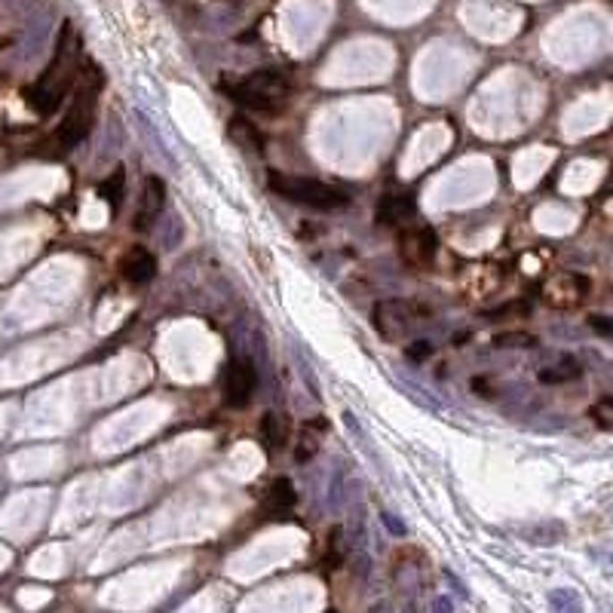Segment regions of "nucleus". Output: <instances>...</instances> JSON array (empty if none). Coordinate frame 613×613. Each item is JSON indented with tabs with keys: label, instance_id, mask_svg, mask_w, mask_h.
Here are the masks:
<instances>
[{
	"label": "nucleus",
	"instance_id": "nucleus-16",
	"mask_svg": "<svg viewBox=\"0 0 613 613\" xmlns=\"http://www.w3.org/2000/svg\"><path fill=\"white\" fill-rule=\"evenodd\" d=\"M549 601H552L555 613H583V601L574 589H555L549 595Z\"/></svg>",
	"mask_w": 613,
	"mask_h": 613
},
{
	"label": "nucleus",
	"instance_id": "nucleus-21",
	"mask_svg": "<svg viewBox=\"0 0 613 613\" xmlns=\"http://www.w3.org/2000/svg\"><path fill=\"white\" fill-rule=\"evenodd\" d=\"M430 353H432V344H427V341L408 344V356L411 359H423V356H430Z\"/></svg>",
	"mask_w": 613,
	"mask_h": 613
},
{
	"label": "nucleus",
	"instance_id": "nucleus-23",
	"mask_svg": "<svg viewBox=\"0 0 613 613\" xmlns=\"http://www.w3.org/2000/svg\"><path fill=\"white\" fill-rule=\"evenodd\" d=\"M589 322H592V326H595L598 331H608V335L613 331V319H598V316H592Z\"/></svg>",
	"mask_w": 613,
	"mask_h": 613
},
{
	"label": "nucleus",
	"instance_id": "nucleus-26",
	"mask_svg": "<svg viewBox=\"0 0 613 613\" xmlns=\"http://www.w3.org/2000/svg\"><path fill=\"white\" fill-rule=\"evenodd\" d=\"M328 613H337V610H328Z\"/></svg>",
	"mask_w": 613,
	"mask_h": 613
},
{
	"label": "nucleus",
	"instance_id": "nucleus-14",
	"mask_svg": "<svg viewBox=\"0 0 613 613\" xmlns=\"http://www.w3.org/2000/svg\"><path fill=\"white\" fill-rule=\"evenodd\" d=\"M123 191H126V172L117 169L111 178H105L102 187H98V193H102V200L107 206H111V215H117V209L123 203Z\"/></svg>",
	"mask_w": 613,
	"mask_h": 613
},
{
	"label": "nucleus",
	"instance_id": "nucleus-25",
	"mask_svg": "<svg viewBox=\"0 0 613 613\" xmlns=\"http://www.w3.org/2000/svg\"><path fill=\"white\" fill-rule=\"evenodd\" d=\"M384 522L389 524V531H393V533H405V528H402V524H399V522H396V518H393V515H384Z\"/></svg>",
	"mask_w": 613,
	"mask_h": 613
},
{
	"label": "nucleus",
	"instance_id": "nucleus-20",
	"mask_svg": "<svg viewBox=\"0 0 613 613\" xmlns=\"http://www.w3.org/2000/svg\"><path fill=\"white\" fill-rule=\"evenodd\" d=\"M528 304H522V301H515V304H507V307H497V310H488L485 316H490V319H500V316H512V313H528L524 310Z\"/></svg>",
	"mask_w": 613,
	"mask_h": 613
},
{
	"label": "nucleus",
	"instance_id": "nucleus-2",
	"mask_svg": "<svg viewBox=\"0 0 613 613\" xmlns=\"http://www.w3.org/2000/svg\"><path fill=\"white\" fill-rule=\"evenodd\" d=\"M225 92L236 105L251 107V111L273 114L288 96V77L283 71L264 68V71H255V74L243 77V81L225 83Z\"/></svg>",
	"mask_w": 613,
	"mask_h": 613
},
{
	"label": "nucleus",
	"instance_id": "nucleus-9",
	"mask_svg": "<svg viewBox=\"0 0 613 613\" xmlns=\"http://www.w3.org/2000/svg\"><path fill=\"white\" fill-rule=\"evenodd\" d=\"M399 255L414 267L427 264L430 258L436 255V234H432L430 227L402 230L399 234Z\"/></svg>",
	"mask_w": 613,
	"mask_h": 613
},
{
	"label": "nucleus",
	"instance_id": "nucleus-3",
	"mask_svg": "<svg viewBox=\"0 0 613 613\" xmlns=\"http://www.w3.org/2000/svg\"><path fill=\"white\" fill-rule=\"evenodd\" d=\"M270 187L279 193V197L292 200L298 206L307 209H344L350 203V197L341 191V187H331L319 178H298V175H279V172H270Z\"/></svg>",
	"mask_w": 613,
	"mask_h": 613
},
{
	"label": "nucleus",
	"instance_id": "nucleus-18",
	"mask_svg": "<svg viewBox=\"0 0 613 613\" xmlns=\"http://www.w3.org/2000/svg\"><path fill=\"white\" fill-rule=\"evenodd\" d=\"M497 347H533L537 344V337L524 335V331H503V335L494 337Z\"/></svg>",
	"mask_w": 613,
	"mask_h": 613
},
{
	"label": "nucleus",
	"instance_id": "nucleus-15",
	"mask_svg": "<svg viewBox=\"0 0 613 613\" xmlns=\"http://www.w3.org/2000/svg\"><path fill=\"white\" fill-rule=\"evenodd\" d=\"M261 432H264V442L270 445V448H279V445H285V423L279 421V414H273V411H267V414H264Z\"/></svg>",
	"mask_w": 613,
	"mask_h": 613
},
{
	"label": "nucleus",
	"instance_id": "nucleus-7",
	"mask_svg": "<svg viewBox=\"0 0 613 613\" xmlns=\"http://www.w3.org/2000/svg\"><path fill=\"white\" fill-rule=\"evenodd\" d=\"M503 285V267L497 261H479L470 264L460 277V292L473 301H485Z\"/></svg>",
	"mask_w": 613,
	"mask_h": 613
},
{
	"label": "nucleus",
	"instance_id": "nucleus-10",
	"mask_svg": "<svg viewBox=\"0 0 613 613\" xmlns=\"http://www.w3.org/2000/svg\"><path fill=\"white\" fill-rule=\"evenodd\" d=\"M120 273H123V279L126 283H132V285H144V283H150V279L157 277V258L150 255L148 249H129L126 255H123V261H120Z\"/></svg>",
	"mask_w": 613,
	"mask_h": 613
},
{
	"label": "nucleus",
	"instance_id": "nucleus-24",
	"mask_svg": "<svg viewBox=\"0 0 613 613\" xmlns=\"http://www.w3.org/2000/svg\"><path fill=\"white\" fill-rule=\"evenodd\" d=\"M432 613H451V601H448V598H436V604H432Z\"/></svg>",
	"mask_w": 613,
	"mask_h": 613
},
{
	"label": "nucleus",
	"instance_id": "nucleus-8",
	"mask_svg": "<svg viewBox=\"0 0 613 613\" xmlns=\"http://www.w3.org/2000/svg\"><path fill=\"white\" fill-rule=\"evenodd\" d=\"M163 206H166V184L157 175L144 178L141 203H139V212H135L132 227L139 230V234H148V230L157 225V218L163 215Z\"/></svg>",
	"mask_w": 613,
	"mask_h": 613
},
{
	"label": "nucleus",
	"instance_id": "nucleus-19",
	"mask_svg": "<svg viewBox=\"0 0 613 613\" xmlns=\"http://www.w3.org/2000/svg\"><path fill=\"white\" fill-rule=\"evenodd\" d=\"M230 135H234V141H243V144H261V141H258L255 126H249L245 120H234V123H230Z\"/></svg>",
	"mask_w": 613,
	"mask_h": 613
},
{
	"label": "nucleus",
	"instance_id": "nucleus-4",
	"mask_svg": "<svg viewBox=\"0 0 613 613\" xmlns=\"http://www.w3.org/2000/svg\"><path fill=\"white\" fill-rule=\"evenodd\" d=\"M430 310L423 304H417V301H405V298H389V301H380L378 307H374V326L384 337L389 341H396V337L408 335L411 328H417L421 322L430 319Z\"/></svg>",
	"mask_w": 613,
	"mask_h": 613
},
{
	"label": "nucleus",
	"instance_id": "nucleus-1",
	"mask_svg": "<svg viewBox=\"0 0 613 613\" xmlns=\"http://www.w3.org/2000/svg\"><path fill=\"white\" fill-rule=\"evenodd\" d=\"M77 62H81V38L74 34V28L64 25L59 34V43H55V55H53V62H49V68L43 71L40 81L25 92L28 105H31L40 117L53 114L55 107L62 105L68 86L77 83Z\"/></svg>",
	"mask_w": 613,
	"mask_h": 613
},
{
	"label": "nucleus",
	"instance_id": "nucleus-22",
	"mask_svg": "<svg viewBox=\"0 0 613 613\" xmlns=\"http://www.w3.org/2000/svg\"><path fill=\"white\" fill-rule=\"evenodd\" d=\"M598 218H601V221H604V225H608V227H613V193H610L608 200H604V203H601V209H598Z\"/></svg>",
	"mask_w": 613,
	"mask_h": 613
},
{
	"label": "nucleus",
	"instance_id": "nucleus-12",
	"mask_svg": "<svg viewBox=\"0 0 613 613\" xmlns=\"http://www.w3.org/2000/svg\"><path fill=\"white\" fill-rule=\"evenodd\" d=\"M294 503H298V490H294V485L288 479H277L267 488L264 507L270 515H285V512L294 509Z\"/></svg>",
	"mask_w": 613,
	"mask_h": 613
},
{
	"label": "nucleus",
	"instance_id": "nucleus-11",
	"mask_svg": "<svg viewBox=\"0 0 613 613\" xmlns=\"http://www.w3.org/2000/svg\"><path fill=\"white\" fill-rule=\"evenodd\" d=\"M414 215H417V203L408 197V193H389V197L380 200V206H378V218L393 227L408 225Z\"/></svg>",
	"mask_w": 613,
	"mask_h": 613
},
{
	"label": "nucleus",
	"instance_id": "nucleus-17",
	"mask_svg": "<svg viewBox=\"0 0 613 613\" xmlns=\"http://www.w3.org/2000/svg\"><path fill=\"white\" fill-rule=\"evenodd\" d=\"M589 417L598 430H613V399H598L592 408H589Z\"/></svg>",
	"mask_w": 613,
	"mask_h": 613
},
{
	"label": "nucleus",
	"instance_id": "nucleus-5",
	"mask_svg": "<svg viewBox=\"0 0 613 613\" xmlns=\"http://www.w3.org/2000/svg\"><path fill=\"white\" fill-rule=\"evenodd\" d=\"M589 288H592L589 277L574 273V270H558L543 283V288H540V298H543L546 307L567 313V310H576V307L586 304Z\"/></svg>",
	"mask_w": 613,
	"mask_h": 613
},
{
	"label": "nucleus",
	"instance_id": "nucleus-13",
	"mask_svg": "<svg viewBox=\"0 0 613 613\" xmlns=\"http://www.w3.org/2000/svg\"><path fill=\"white\" fill-rule=\"evenodd\" d=\"M580 374H583V365L576 362L574 356H561L555 365L540 368V371H537V380H540V384L555 387V384H571V380H576Z\"/></svg>",
	"mask_w": 613,
	"mask_h": 613
},
{
	"label": "nucleus",
	"instance_id": "nucleus-6",
	"mask_svg": "<svg viewBox=\"0 0 613 613\" xmlns=\"http://www.w3.org/2000/svg\"><path fill=\"white\" fill-rule=\"evenodd\" d=\"M221 387H225V402L230 408H245L255 396L258 387V374L255 365L249 359H234L225 368V378H221Z\"/></svg>",
	"mask_w": 613,
	"mask_h": 613
}]
</instances>
